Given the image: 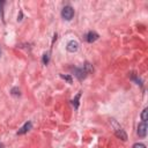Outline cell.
Returning a JSON list of instances; mask_svg holds the SVG:
<instances>
[{
    "instance_id": "7a4b0ae2",
    "label": "cell",
    "mask_w": 148,
    "mask_h": 148,
    "mask_svg": "<svg viewBox=\"0 0 148 148\" xmlns=\"http://www.w3.org/2000/svg\"><path fill=\"white\" fill-rule=\"evenodd\" d=\"M61 16H63L64 20L71 21L73 18V16H74V9L71 6H65L63 8V11H61Z\"/></svg>"
},
{
    "instance_id": "6da1fadb",
    "label": "cell",
    "mask_w": 148,
    "mask_h": 148,
    "mask_svg": "<svg viewBox=\"0 0 148 148\" xmlns=\"http://www.w3.org/2000/svg\"><path fill=\"white\" fill-rule=\"evenodd\" d=\"M109 120H110V124H111V126H112L114 131H115V134L117 135V138L122 139L123 141H126V140H127V134L125 133L124 130L120 127V125L117 123V120L114 119V118H111V119H109Z\"/></svg>"
},
{
    "instance_id": "ac0fdd59",
    "label": "cell",
    "mask_w": 148,
    "mask_h": 148,
    "mask_svg": "<svg viewBox=\"0 0 148 148\" xmlns=\"http://www.w3.org/2000/svg\"><path fill=\"white\" fill-rule=\"evenodd\" d=\"M0 56H1V51H0Z\"/></svg>"
},
{
    "instance_id": "52a82bcc",
    "label": "cell",
    "mask_w": 148,
    "mask_h": 148,
    "mask_svg": "<svg viewBox=\"0 0 148 148\" xmlns=\"http://www.w3.org/2000/svg\"><path fill=\"white\" fill-rule=\"evenodd\" d=\"M31 127H32V124L30 123V122H28V123H26L20 130H18V132H17V134H24V133H27L29 130H31Z\"/></svg>"
},
{
    "instance_id": "9a60e30c",
    "label": "cell",
    "mask_w": 148,
    "mask_h": 148,
    "mask_svg": "<svg viewBox=\"0 0 148 148\" xmlns=\"http://www.w3.org/2000/svg\"><path fill=\"white\" fill-rule=\"evenodd\" d=\"M5 5V1H0V16H3V7Z\"/></svg>"
},
{
    "instance_id": "277c9868",
    "label": "cell",
    "mask_w": 148,
    "mask_h": 148,
    "mask_svg": "<svg viewBox=\"0 0 148 148\" xmlns=\"http://www.w3.org/2000/svg\"><path fill=\"white\" fill-rule=\"evenodd\" d=\"M147 130H148V126H147V122H142L139 124L138 126V135L141 137V138H145L147 135Z\"/></svg>"
},
{
    "instance_id": "9c48e42d",
    "label": "cell",
    "mask_w": 148,
    "mask_h": 148,
    "mask_svg": "<svg viewBox=\"0 0 148 148\" xmlns=\"http://www.w3.org/2000/svg\"><path fill=\"white\" fill-rule=\"evenodd\" d=\"M11 92H12V95H14V96H20V95H21L20 89H18L17 87H14V88H12Z\"/></svg>"
},
{
    "instance_id": "3957f363",
    "label": "cell",
    "mask_w": 148,
    "mask_h": 148,
    "mask_svg": "<svg viewBox=\"0 0 148 148\" xmlns=\"http://www.w3.org/2000/svg\"><path fill=\"white\" fill-rule=\"evenodd\" d=\"M73 73H74V75H75L80 81H82L87 77V74H88L83 67H74L73 68Z\"/></svg>"
},
{
    "instance_id": "5bb4252c",
    "label": "cell",
    "mask_w": 148,
    "mask_h": 148,
    "mask_svg": "<svg viewBox=\"0 0 148 148\" xmlns=\"http://www.w3.org/2000/svg\"><path fill=\"white\" fill-rule=\"evenodd\" d=\"M132 148H146V146H145L143 143H139V142H138V143H134Z\"/></svg>"
},
{
    "instance_id": "30bf717a",
    "label": "cell",
    "mask_w": 148,
    "mask_h": 148,
    "mask_svg": "<svg viewBox=\"0 0 148 148\" xmlns=\"http://www.w3.org/2000/svg\"><path fill=\"white\" fill-rule=\"evenodd\" d=\"M49 60H50V52H46V53H44V56H43V64H44V65H48V64H49Z\"/></svg>"
},
{
    "instance_id": "ba28073f",
    "label": "cell",
    "mask_w": 148,
    "mask_h": 148,
    "mask_svg": "<svg viewBox=\"0 0 148 148\" xmlns=\"http://www.w3.org/2000/svg\"><path fill=\"white\" fill-rule=\"evenodd\" d=\"M80 97H81V94L79 92V94H78L75 97H74V100L72 101V104L74 105V108H75V109H78V108H79V100H80Z\"/></svg>"
},
{
    "instance_id": "7c38bea8",
    "label": "cell",
    "mask_w": 148,
    "mask_h": 148,
    "mask_svg": "<svg viewBox=\"0 0 148 148\" xmlns=\"http://www.w3.org/2000/svg\"><path fill=\"white\" fill-rule=\"evenodd\" d=\"M147 112H148V109H147V108L143 109L142 114H141V119H142V122H147Z\"/></svg>"
},
{
    "instance_id": "5b68a950",
    "label": "cell",
    "mask_w": 148,
    "mask_h": 148,
    "mask_svg": "<svg viewBox=\"0 0 148 148\" xmlns=\"http://www.w3.org/2000/svg\"><path fill=\"white\" fill-rule=\"evenodd\" d=\"M98 37H100V36H98L97 32H95V31H89V32L86 34L85 40H86L88 43H92V42L97 41V40H98Z\"/></svg>"
},
{
    "instance_id": "2e32d148",
    "label": "cell",
    "mask_w": 148,
    "mask_h": 148,
    "mask_svg": "<svg viewBox=\"0 0 148 148\" xmlns=\"http://www.w3.org/2000/svg\"><path fill=\"white\" fill-rule=\"evenodd\" d=\"M22 16H23V13H22V11H20V14H18V16H17V21H21Z\"/></svg>"
},
{
    "instance_id": "4fadbf2b",
    "label": "cell",
    "mask_w": 148,
    "mask_h": 148,
    "mask_svg": "<svg viewBox=\"0 0 148 148\" xmlns=\"http://www.w3.org/2000/svg\"><path fill=\"white\" fill-rule=\"evenodd\" d=\"M60 77H61V78H63L64 80H66V81H67L68 83H72V78H71L69 75H64V74H61Z\"/></svg>"
},
{
    "instance_id": "e0dca14e",
    "label": "cell",
    "mask_w": 148,
    "mask_h": 148,
    "mask_svg": "<svg viewBox=\"0 0 148 148\" xmlns=\"http://www.w3.org/2000/svg\"><path fill=\"white\" fill-rule=\"evenodd\" d=\"M0 148H3V143L1 142H0Z\"/></svg>"
},
{
    "instance_id": "8992f818",
    "label": "cell",
    "mask_w": 148,
    "mask_h": 148,
    "mask_svg": "<svg viewBox=\"0 0 148 148\" xmlns=\"http://www.w3.org/2000/svg\"><path fill=\"white\" fill-rule=\"evenodd\" d=\"M66 49H67V51H68V52H72V53L77 52V51L79 50V43H78L77 41L72 40V41H69V42L67 43Z\"/></svg>"
},
{
    "instance_id": "8fae6325",
    "label": "cell",
    "mask_w": 148,
    "mask_h": 148,
    "mask_svg": "<svg viewBox=\"0 0 148 148\" xmlns=\"http://www.w3.org/2000/svg\"><path fill=\"white\" fill-rule=\"evenodd\" d=\"M83 68L86 69V72H87V73H90V72H92V66H91L89 63H85V65H83Z\"/></svg>"
}]
</instances>
